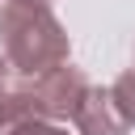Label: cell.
<instances>
[{
    "label": "cell",
    "mask_w": 135,
    "mask_h": 135,
    "mask_svg": "<svg viewBox=\"0 0 135 135\" xmlns=\"http://www.w3.org/2000/svg\"><path fill=\"white\" fill-rule=\"evenodd\" d=\"M0 55L25 76H42L72 55V38L51 4L42 0H4L0 4Z\"/></svg>",
    "instance_id": "cell-1"
},
{
    "label": "cell",
    "mask_w": 135,
    "mask_h": 135,
    "mask_svg": "<svg viewBox=\"0 0 135 135\" xmlns=\"http://www.w3.org/2000/svg\"><path fill=\"white\" fill-rule=\"evenodd\" d=\"M89 89H93V84H89L84 68H76V63H59V68L34 76V105H38V118H46V122H72Z\"/></svg>",
    "instance_id": "cell-2"
},
{
    "label": "cell",
    "mask_w": 135,
    "mask_h": 135,
    "mask_svg": "<svg viewBox=\"0 0 135 135\" xmlns=\"http://www.w3.org/2000/svg\"><path fill=\"white\" fill-rule=\"evenodd\" d=\"M72 127H76L80 135H127V131H131V122L122 118V110H118L110 84H105V89L93 84V89L84 93V101H80Z\"/></svg>",
    "instance_id": "cell-3"
},
{
    "label": "cell",
    "mask_w": 135,
    "mask_h": 135,
    "mask_svg": "<svg viewBox=\"0 0 135 135\" xmlns=\"http://www.w3.org/2000/svg\"><path fill=\"white\" fill-rule=\"evenodd\" d=\"M110 89H114V101H118L122 118L135 127V68H127V72H122V76H118Z\"/></svg>",
    "instance_id": "cell-4"
},
{
    "label": "cell",
    "mask_w": 135,
    "mask_h": 135,
    "mask_svg": "<svg viewBox=\"0 0 135 135\" xmlns=\"http://www.w3.org/2000/svg\"><path fill=\"white\" fill-rule=\"evenodd\" d=\"M0 135H68V127L63 122H46V118H30V122H17V127H8Z\"/></svg>",
    "instance_id": "cell-5"
},
{
    "label": "cell",
    "mask_w": 135,
    "mask_h": 135,
    "mask_svg": "<svg viewBox=\"0 0 135 135\" xmlns=\"http://www.w3.org/2000/svg\"><path fill=\"white\" fill-rule=\"evenodd\" d=\"M42 4H51V0H42Z\"/></svg>",
    "instance_id": "cell-6"
}]
</instances>
